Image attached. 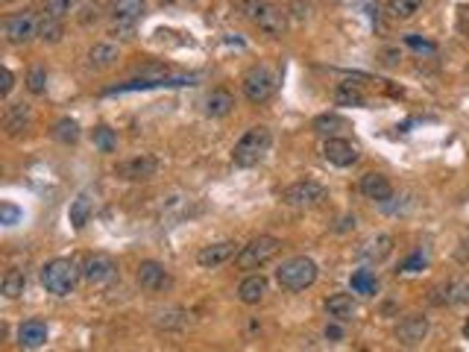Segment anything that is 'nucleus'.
I'll return each mask as SVG.
<instances>
[{"mask_svg":"<svg viewBox=\"0 0 469 352\" xmlns=\"http://www.w3.org/2000/svg\"><path fill=\"white\" fill-rule=\"evenodd\" d=\"M30 121H33V112H30L27 106H23V103L9 106V112H6V121H4L6 135H18L21 129H27V127H30Z\"/></svg>","mask_w":469,"mask_h":352,"instance_id":"25","label":"nucleus"},{"mask_svg":"<svg viewBox=\"0 0 469 352\" xmlns=\"http://www.w3.org/2000/svg\"><path fill=\"white\" fill-rule=\"evenodd\" d=\"M463 338H466V341H469V317H466V320H463Z\"/></svg>","mask_w":469,"mask_h":352,"instance_id":"44","label":"nucleus"},{"mask_svg":"<svg viewBox=\"0 0 469 352\" xmlns=\"http://www.w3.org/2000/svg\"><path fill=\"white\" fill-rule=\"evenodd\" d=\"M311 127H314L317 135H326V138H332V135H337L343 129H349V124L343 121L340 114H320V117H314Z\"/></svg>","mask_w":469,"mask_h":352,"instance_id":"28","label":"nucleus"},{"mask_svg":"<svg viewBox=\"0 0 469 352\" xmlns=\"http://www.w3.org/2000/svg\"><path fill=\"white\" fill-rule=\"evenodd\" d=\"M156 323H159V329H182L188 323V314L182 309H164L156 314Z\"/></svg>","mask_w":469,"mask_h":352,"instance_id":"33","label":"nucleus"},{"mask_svg":"<svg viewBox=\"0 0 469 352\" xmlns=\"http://www.w3.org/2000/svg\"><path fill=\"white\" fill-rule=\"evenodd\" d=\"M47 323H41V320H27V323H21V329H18V343L23 346V349H38V346H44L47 343Z\"/></svg>","mask_w":469,"mask_h":352,"instance_id":"20","label":"nucleus"},{"mask_svg":"<svg viewBox=\"0 0 469 352\" xmlns=\"http://www.w3.org/2000/svg\"><path fill=\"white\" fill-rule=\"evenodd\" d=\"M282 200L293 208H317V206H323L329 200V191H326V185H320L314 179H300V182L285 188Z\"/></svg>","mask_w":469,"mask_h":352,"instance_id":"5","label":"nucleus"},{"mask_svg":"<svg viewBox=\"0 0 469 352\" xmlns=\"http://www.w3.org/2000/svg\"><path fill=\"white\" fill-rule=\"evenodd\" d=\"M80 0H44V15H53V18H65L77 9Z\"/></svg>","mask_w":469,"mask_h":352,"instance_id":"34","label":"nucleus"},{"mask_svg":"<svg viewBox=\"0 0 469 352\" xmlns=\"http://www.w3.org/2000/svg\"><path fill=\"white\" fill-rule=\"evenodd\" d=\"M326 314L334 323H349L358 314V305H355V299L349 294H334V297L326 299Z\"/></svg>","mask_w":469,"mask_h":352,"instance_id":"19","label":"nucleus"},{"mask_svg":"<svg viewBox=\"0 0 469 352\" xmlns=\"http://www.w3.org/2000/svg\"><path fill=\"white\" fill-rule=\"evenodd\" d=\"M428 265V255L423 252V250H416L411 258H405V265H402V273H419Z\"/></svg>","mask_w":469,"mask_h":352,"instance_id":"38","label":"nucleus"},{"mask_svg":"<svg viewBox=\"0 0 469 352\" xmlns=\"http://www.w3.org/2000/svg\"><path fill=\"white\" fill-rule=\"evenodd\" d=\"M349 285H352V291L361 294V297H373V294H379V279H376L373 270H355L352 279H349Z\"/></svg>","mask_w":469,"mask_h":352,"instance_id":"30","label":"nucleus"},{"mask_svg":"<svg viewBox=\"0 0 469 352\" xmlns=\"http://www.w3.org/2000/svg\"><path fill=\"white\" fill-rule=\"evenodd\" d=\"M253 21L258 23V30H264L267 36H273V38H282L285 36V27H288V21H285V12L273 4H267V0H261Z\"/></svg>","mask_w":469,"mask_h":352,"instance_id":"12","label":"nucleus"},{"mask_svg":"<svg viewBox=\"0 0 469 352\" xmlns=\"http://www.w3.org/2000/svg\"><path fill=\"white\" fill-rule=\"evenodd\" d=\"M334 103L337 106H364V91L352 82H340L334 91Z\"/></svg>","mask_w":469,"mask_h":352,"instance_id":"32","label":"nucleus"},{"mask_svg":"<svg viewBox=\"0 0 469 352\" xmlns=\"http://www.w3.org/2000/svg\"><path fill=\"white\" fill-rule=\"evenodd\" d=\"M62 36H65V23H62V18L44 15V18L38 21V38H41V41L56 44V41H62Z\"/></svg>","mask_w":469,"mask_h":352,"instance_id":"29","label":"nucleus"},{"mask_svg":"<svg viewBox=\"0 0 469 352\" xmlns=\"http://www.w3.org/2000/svg\"><path fill=\"white\" fill-rule=\"evenodd\" d=\"M434 305H469V282L466 279H458V282H446L431 291L428 297Z\"/></svg>","mask_w":469,"mask_h":352,"instance_id":"16","label":"nucleus"},{"mask_svg":"<svg viewBox=\"0 0 469 352\" xmlns=\"http://www.w3.org/2000/svg\"><path fill=\"white\" fill-rule=\"evenodd\" d=\"M80 276L83 270L77 267L73 258H53V262L41 267V285L53 297H70L80 285Z\"/></svg>","mask_w":469,"mask_h":352,"instance_id":"1","label":"nucleus"},{"mask_svg":"<svg viewBox=\"0 0 469 352\" xmlns=\"http://www.w3.org/2000/svg\"><path fill=\"white\" fill-rule=\"evenodd\" d=\"M135 279H138V285L144 291H150V294H162V291H167L170 285H174V279H170L167 267L159 265V262H141Z\"/></svg>","mask_w":469,"mask_h":352,"instance_id":"10","label":"nucleus"},{"mask_svg":"<svg viewBox=\"0 0 469 352\" xmlns=\"http://www.w3.org/2000/svg\"><path fill=\"white\" fill-rule=\"evenodd\" d=\"M279 250H282L279 238H273V235H258V238H253L246 247H241V252L235 255V262H238L241 270H255V267L267 265Z\"/></svg>","mask_w":469,"mask_h":352,"instance_id":"4","label":"nucleus"},{"mask_svg":"<svg viewBox=\"0 0 469 352\" xmlns=\"http://www.w3.org/2000/svg\"><path fill=\"white\" fill-rule=\"evenodd\" d=\"M267 297V279L264 276H246L238 288V299L243 305H258Z\"/></svg>","mask_w":469,"mask_h":352,"instance_id":"21","label":"nucleus"},{"mask_svg":"<svg viewBox=\"0 0 469 352\" xmlns=\"http://www.w3.org/2000/svg\"><path fill=\"white\" fill-rule=\"evenodd\" d=\"M349 226H352V229H355V218H343V220H340V226H337V229H340V232H347V229H349Z\"/></svg>","mask_w":469,"mask_h":352,"instance_id":"43","label":"nucleus"},{"mask_svg":"<svg viewBox=\"0 0 469 352\" xmlns=\"http://www.w3.org/2000/svg\"><path fill=\"white\" fill-rule=\"evenodd\" d=\"M361 194L367 200H376V203H387L393 197V185L384 174H364L361 176Z\"/></svg>","mask_w":469,"mask_h":352,"instance_id":"17","label":"nucleus"},{"mask_svg":"<svg viewBox=\"0 0 469 352\" xmlns=\"http://www.w3.org/2000/svg\"><path fill=\"white\" fill-rule=\"evenodd\" d=\"M0 291H4L6 299H18L23 291H27V273L23 270H6L4 282H0Z\"/></svg>","mask_w":469,"mask_h":352,"instance_id":"26","label":"nucleus"},{"mask_svg":"<svg viewBox=\"0 0 469 352\" xmlns=\"http://www.w3.org/2000/svg\"><path fill=\"white\" fill-rule=\"evenodd\" d=\"M238 252H241V250H238L235 241H217V244H209V247H203L200 252H196V265L206 267V270H214V267H220V265L232 262Z\"/></svg>","mask_w":469,"mask_h":352,"instance_id":"11","label":"nucleus"},{"mask_svg":"<svg viewBox=\"0 0 469 352\" xmlns=\"http://www.w3.org/2000/svg\"><path fill=\"white\" fill-rule=\"evenodd\" d=\"M0 77H4V82H0V97H9V91L15 85V74L9 68H4V74H0Z\"/></svg>","mask_w":469,"mask_h":352,"instance_id":"41","label":"nucleus"},{"mask_svg":"<svg viewBox=\"0 0 469 352\" xmlns=\"http://www.w3.org/2000/svg\"><path fill=\"white\" fill-rule=\"evenodd\" d=\"M405 44L413 47L416 53H437V44L428 38H419V36H405Z\"/></svg>","mask_w":469,"mask_h":352,"instance_id":"39","label":"nucleus"},{"mask_svg":"<svg viewBox=\"0 0 469 352\" xmlns=\"http://www.w3.org/2000/svg\"><path fill=\"white\" fill-rule=\"evenodd\" d=\"M390 252H393V235H387V232L373 235V238H367V241L355 250V255L361 258V262H369V265L384 262Z\"/></svg>","mask_w":469,"mask_h":352,"instance_id":"15","label":"nucleus"},{"mask_svg":"<svg viewBox=\"0 0 469 352\" xmlns=\"http://www.w3.org/2000/svg\"><path fill=\"white\" fill-rule=\"evenodd\" d=\"M428 335V317L426 314H408L396 326V341L402 346H419Z\"/></svg>","mask_w":469,"mask_h":352,"instance_id":"13","label":"nucleus"},{"mask_svg":"<svg viewBox=\"0 0 469 352\" xmlns=\"http://www.w3.org/2000/svg\"><path fill=\"white\" fill-rule=\"evenodd\" d=\"M0 218H4V226H15L18 218H21V211L12 203H4V206H0Z\"/></svg>","mask_w":469,"mask_h":352,"instance_id":"40","label":"nucleus"},{"mask_svg":"<svg viewBox=\"0 0 469 352\" xmlns=\"http://www.w3.org/2000/svg\"><path fill=\"white\" fill-rule=\"evenodd\" d=\"M419 9H423V0H390L384 12H387L390 21H408V18H413Z\"/></svg>","mask_w":469,"mask_h":352,"instance_id":"27","label":"nucleus"},{"mask_svg":"<svg viewBox=\"0 0 469 352\" xmlns=\"http://www.w3.org/2000/svg\"><path fill=\"white\" fill-rule=\"evenodd\" d=\"M27 88L33 91V94H44L47 91V74L41 68H33L30 74H27Z\"/></svg>","mask_w":469,"mask_h":352,"instance_id":"37","label":"nucleus"},{"mask_svg":"<svg viewBox=\"0 0 469 352\" xmlns=\"http://www.w3.org/2000/svg\"><path fill=\"white\" fill-rule=\"evenodd\" d=\"M94 144L100 147L103 153H112V150L117 147V135H115L109 127H97V129H94Z\"/></svg>","mask_w":469,"mask_h":352,"instance_id":"35","label":"nucleus"},{"mask_svg":"<svg viewBox=\"0 0 469 352\" xmlns=\"http://www.w3.org/2000/svg\"><path fill=\"white\" fill-rule=\"evenodd\" d=\"M68 218H70L73 229H85V223H88V218H91V197H88V194H80L77 200L70 203Z\"/></svg>","mask_w":469,"mask_h":352,"instance_id":"31","label":"nucleus"},{"mask_svg":"<svg viewBox=\"0 0 469 352\" xmlns=\"http://www.w3.org/2000/svg\"><path fill=\"white\" fill-rule=\"evenodd\" d=\"M144 9H147L144 0H112V15H115V21H130V23H135V21L144 15Z\"/></svg>","mask_w":469,"mask_h":352,"instance_id":"24","label":"nucleus"},{"mask_svg":"<svg viewBox=\"0 0 469 352\" xmlns=\"http://www.w3.org/2000/svg\"><path fill=\"white\" fill-rule=\"evenodd\" d=\"M53 135H56V138L62 141V144H73V141L80 138V127L73 124V121H68V117H65V121H59V124H56Z\"/></svg>","mask_w":469,"mask_h":352,"instance_id":"36","label":"nucleus"},{"mask_svg":"<svg viewBox=\"0 0 469 352\" xmlns=\"http://www.w3.org/2000/svg\"><path fill=\"white\" fill-rule=\"evenodd\" d=\"M326 338H332V341H340L343 338V332H340V326H326Z\"/></svg>","mask_w":469,"mask_h":352,"instance_id":"42","label":"nucleus"},{"mask_svg":"<svg viewBox=\"0 0 469 352\" xmlns=\"http://www.w3.org/2000/svg\"><path fill=\"white\" fill-rule=\"evenodd\" d=\"M323 156H326V161L334 164V168H352V164L358 161V147L349 144L347 138L332 135V138H326V144H323Z\"/></svg>","mask_w":469,"mask_h":352,"instance_id":"14","label":"nucleus"},{"mask_svg":"<svg viewBox=\"0 0 469 352\" xmlns=\"http://www.w3.org/2000/svg\"><path fill=\"white\" fill-rule=\"evenodd\" d=\"M276 282L285 291H305L317 282V265L308 255L288 258V262H282L276 270Z\"/></svg>","mask_w":469,"mask_h":352,"instance_id":"3","label":"nucleus"},{"mask_svg":"<svg viewBox=\"0 0 469 352\" xmlns=\"http://www.w3.org/2000/svg\"><path fill=\"white\" fill-rule=\"evenodd\" d=\"M115 276H117V262L112 255H106V252H94L85 262V267H83V279L88 282V285H94V288L109 285Z\"/></svg>","mask_w":469,"mask_h":352,"instance_id":"8","label":"nucleus"},{"mask_svg":"<svg viewBox=\"0 0 469 352\" xmlns=\"http://www.w3.org/2000/svg\"><path fill=\"white\" fill-rule=\"evenodd\" d=\"M117 59H120V50H117L115 44H109V41L94 44L91 50H88V65L91 68H112Z\"/></svg>","mask_w":469,"mask_h":352,"instance_id":"23","label":"nucleus"},{"mask_svg":"<svg viewBox=\"0 0 469 352\" xmlns=\"http://www.w3.org/2000/svg\"><path fill=\"white\" fill-rule=\"evenodd\" d=\"M273 91H276V77H273V70L270 68L255 65L243 74V97L250 103H255V106L267 103L270 97H273Z\"/></svg>","mask_w":469,"mask_h":352,"instance_id":"6","label":"nucleus"},{"mask_svg":"<svg viewBox=\"0 0 469 352\" xmlns=\"http://www.w3.org/2000/svg\"><path fill=\"white\" fill-rule=\"evenodd\" d=\"M194 82H196L194 77H167V74H159V77L130 80V82H123V85L109 88L106 94H127V91H147V88H182V85H194Z\"/></svg>","mask_w":469,"mask_h":352,"instance_id":"9","label":"nucleus"},{"mask_svg":"<svg viewBox=\"0 0 469 352\" xmlns=\"http://www.w3.org/2000/svg\"><path fill=\"white\" fill-rule=\"evenodd\" d=\"M270 147H273V132L267 127H253V129H246L235 144L232 161L238 168H255V164L270 153Z\"/></svg>","mask_w":469,"mask_h":352,"instance_id":"2","label":"nucleus"},{"mask_svg":"<svg viewBox=\"0 0 469 352\" xmlns=\"http://www.w3.org/2000/svg\"><path fill=\"white\" fill-rule=\"evenodd\" d=\"M4 36L9 44H27L38 36V18L33 12H18L4 21Z\"/></svg>","mask_w":469,"mask_h":352,"instance_id":"7","label":"nucleus"},{"mask_svg":"<svg viewBox=\"0 0 469 352\" xmlns=\"http://www.w3.org/2000/svg\"><path fill=\"white\" fill-rule=\"evenodd\" d=\"M232 109H235V97H232L229 91H223V88L211 91L209 97H206V114L209 117H226Z\"/></svg>","mask_w":469,"mask_h":352,"instance_id":"22","label":"nucleus"},{"mask_svg":"<svg viewBox=\"0 0 469 352\" xmlns=\"http://www.w3.org/2000/svg\"><path fill=\"white\" fill-rule=\"evenodd\" d=\"M156 171H159V161L153 156H135L130 161L117 164V174L123 179H147V176H153Z\"/></svg>","mask_w":469,"mask_h":352,"instance_id":"18","label":"nucleus"}]
</instances>
